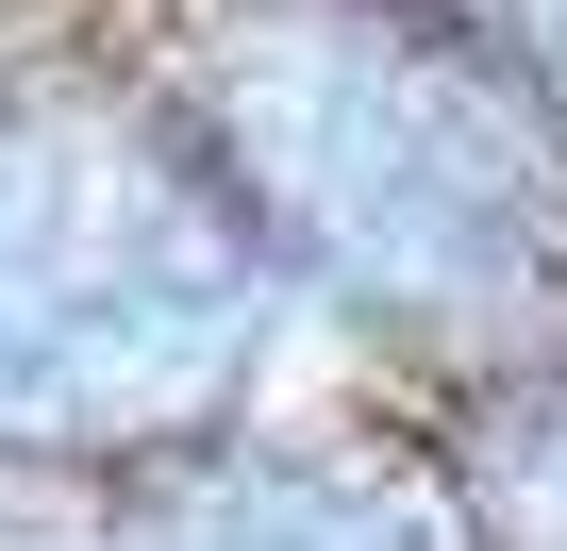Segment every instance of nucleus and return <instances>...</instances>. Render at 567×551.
<instances>
[{"mask_svg":"<svg viewBox=\"0 0 567 551\" xmlns=\"http://www.w3.org/2000/svg\"><path fill=\"white\" fill-rule=\"evenodd\" d=\"M267 302V217L167 134H0V418L184 401Z\"/></svg>","mask_w":567,"mask_h":551,"instance_id":"nucleus-1","label":"nucleus"},{"mask_svg":"<svg viewBox=\"0 0 567 551\" xmlns=\"http://www.w3.org/2000/svg\"><path fill=\"white\" fill-rule=\"evenodd\" d=\"M117 551H401V534L351 518V501H318V484H217V501H184V518L117 534Z\"/></svg>","mask_w":567,"mask_h":551,"instance_id":"nucleus-3","label":"nucleus"},{"mask_svg":"<svg viewBox=\"0 0 567 551\" xmlns=\"http://www.w3.org/2000/svg\"><path fill=\"white\" fill-rule=\"evenodd\" d=\"M250 118H267V184L384 285H517L534 267V151L467 68L334 34Z\"/></svg>","mask_w":567,"mask_h":551,"instance_id":"nucleus-2","label":"nucleus"}]
</instances>
